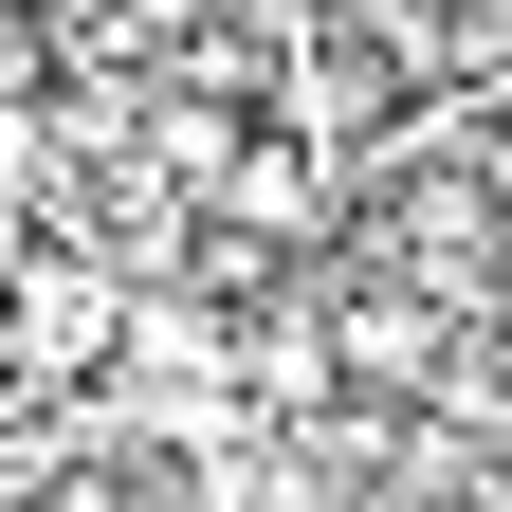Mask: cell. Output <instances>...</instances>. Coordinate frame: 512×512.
Masks as SVG:
<instances>
[{"label": "cell", "mask_w": 512, "mask_h": 512, "mask_svg": "<svg viewBox=\"0 0 512 512\" xmlns=\"http://www.w3.org/2000/svg\"><path fill=\"white\" fill-rule=\"evenodd\" d=\"M55 92V19H0V110H37Z\"/></svg>", "instance_id": "obj_1"}, {"label": "cell", "mask_w": 512, "mask_h": 512, "mask_svg": "<svg viewBox=\"0 0 512 512\" xmlns=\"http://www.w3.org/2000/svg\"><path fill=\"white\" fill-rule=\"evenodd\" d=\"M476 512H512V458H494V476H476Z\"/></svg>", "instance_id": "obj_2"}]
</instances>
